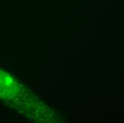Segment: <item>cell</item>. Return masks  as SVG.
Masks as SVG:
<instances>
[{
  "label": "cell",
  "mask_w": 124,
  "mask_h": 123,
  "mask_svg": "<svg viewBox=\"0 0 124 123\" xmlns=\"http://www.w3.org/2000/svg\"><path fill=\"white\" fill-rule=\"evenodd\" d=\"M12 83L13 80L9 75H7V74L0 71V93L12 92L10 89L14 87L12 85Z\"/></svg>",
  "instance_id": "cell-1"
}]
</instances>
